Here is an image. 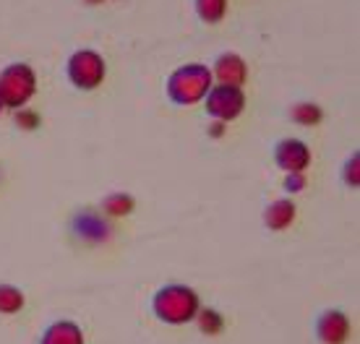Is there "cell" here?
I'll return each mask as SVG.
<instances>
[{"instance_id": "obj_1", "label": "cell", "mask_w": 360, "mask_h": 344, "mask_svg": "<svg viewBox=\"0 0 360 344\" xmlns=\"http://www.w3.org/2000/svg\"><path fill=\"white\" fill-rule=\"evenodd\" d=\"M209 91V71L204 65H186L170 79V97L175 102H196Z\"/></svg>"}, {"instance_id": "obj_3", "label": "cell", "mask_w": 360, "mask_h": 344, "mask_svg": "<svg viewBox=\"0 0 360 344\" xmlns=\"http://www.w3.org/2000/svg\"><path fill=\"white\" fill-rule=\"evenodd\" d=\"M68 73H71V79L76 86H82V89H94V86L102 81V76H105V63H102L99 55L84 50V53H76L71 58Z\"/></svg>"}, {"instance_id": "obj_4", "label": "cell", "mask_w": 360, "mask_h": 344, "mask_svg": "<svg viewBox=\"0 0 360 344\" xmlns=\"http://www.w3.org/2000/svg\"><path fill=\"white\" fill-rule=\"evenodd\" d=\"M32 86H34V76L27 65H11V71L0 76V94L8 105H21L32 94Z\"/></svg>"}, {"instance_id": "obj_9", "label": "cell", "mask_w": 360, "mask_h": 344, "mask_svg": "<svg viewBox=\"0 0 360 344\" xmlns=\"http://www.w3.org/2000/svg\"><path fill=\"white\" fill-rule=\"evenodd\" d=\"M217 65H219V68H217V73H219L227 84H240V81H243L245 71L240 68L243 63H240L235 55H227V58H222Z\"/></svg>"}, {"instance_id": "obj_5", "label": "cell", "mask_w": 360, "mask_h": 344, "mask_svg": "<svg viewBox=\"0 0 360 344\" xmlns=\"http://www.w3.org/2000/svg\"><path fill=\"white\" fill-rule=\"evenodd\" d=\"M243 107V94L235 89V86H219L212 91L209 97V112L219 115V118H235Z\"/></svg>"}, {"instance_id": "obj_12", "label": "cell", "mask_w": 360, "mask_h": 344, "mask_svg": "<svg viewBox=\"0 0 360 344\" xmlns=\"http://www.w3.org/2000/svg\"><path fill=\"white\" fill-rule=\"evenodd\" d=\"M198 13L207 21H219L225 13V0H198Z\"/></svg>"}, {"instance_id": "obj_8", "label": "cell", "mask_w": 360, "mask_h": 344, "mask_svg": "<svg viewBox=\"0 0 360 344\" xmlns=\"http://www.w3.org/2000/svg\"><path fill=\"white\" fill-rule=\"evenodd\" d=\"M45 344H82V334L71 324H58V326L47 331Z\"/></svg>"}, {"instance_id": "obj_10", "label": "cell", "mask_w": 360, "mask_h": 344, "mask_svg": "<svg viewBox=\"0 0 360 344\" xmlns=\"http://www.w3.org/2000/svg\"><path fill=\"white\" fill-rule=\"evenodd\" d=\"M292 219V204L290 201H277L274 206H271L269 217H266V222H269L271 227H285Z\"/></svg>"}, {"instance_id": "obj_2", "label": "cell", "mask_w": 360, "mask_h": 344, "mask_svg": "<svg viewBox=\"0 0 360 344\" xmlns=\"http://www.w3.org/2000/svg\"><path fill=\"white\" fill-rule=\"evenodd\" d=\"M157 313L170 321V324H180L188 321L196 313V295L183 287H170V290L160 292L157 298Z\"/></svg>"}, {"instance_id": "obj_11", "label": "cell", "mask_w": 360, "mask_h": 344, "mask_svg": "<svg viewBox=\"0 0 360 344\" xmlns=\"http://www.w3.org/2000/svg\"><path fill=\"white\" fill-rule=\"evenodd\" d=\"M24 305V298H21V292L13 290V287H0V310L3 313H13Z\"/></svg>"}, {"instance_id": "obj_7", "label": "cell", "mask_w": 360, "mask_h": 344, "mask_svg": "<svg viewBox=\"0 0 360 344\" xmlns=\"http://www.w3.org/2000/svg\"><path fill=\"white\" fill-rule=\"evenodd\" d=\"M319 331H321L326 344H342L345 336H347V321L340 313H329V316H324Z\"/></svg>"}, {"instance_id": "obj_6", "label": "cell", "mask_w": 360, "mask_h": 344, "mask_svg": "<svg viewBox=\"0 0 360 344\" xmlns=\"http://www.w3.org/2000/svg\"><path fill=\"white\" fill-rule=\"evenodd\" d=\"M277 162L290 172H300L308 164V149L300 141H285L277 149Z\"/></svg>"}]
</instances>
